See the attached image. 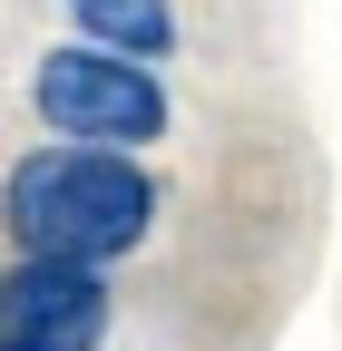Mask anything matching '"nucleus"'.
Listing matches in <instances>:
<instances>
[{
    "instance_id": "f257e3e1",
    "label": "nucleus",
    "mask_w": 342,
    "mask_h": 351,
    "mask_svg": "<svg viewBox=\"0 0 342 351\" xmlns=\"http://www.w3.org/2000/svg\"><path fill=\"white\" fill-rule=\"evenodd\" d=\"M166 186L147 176V156L117 147H30L10 176H0V234L10 254H49V263H127L157 234Z\"/></svg>"
},
{
    "instance_id": "f03ea898",
    "label": "nucleus",
    "mask_w": 342,
    "mask_h": 351,
    "mask_svg": "<svg viewBox=\"0 0 342 351\" xmlns=\"http://www.w3.org/2000/svg\"><path fill=\"white\" fill-rule=\"evenodd\" d=\"M30 108H39V127H49L59 147H117V156H147V147H166V127H176L166 78L147 59L89 49V39H59V49L30 69Z\"/></svg>"
},
{
    "instance_id": "7ed1b4c3",
    "label": "nucleus",
    "mask_w": 342,
    "mask_h": 351,
    "mask_svg": "<svg viewBox=\"0 0 342 351\" xmlns=\"http://www.w3.org/2000/svg\"><path fill=\"white\" fill-rule=\"evenodd\" d=\"M117 293L98 263L10 254L0 263V351H108Z\"/></svg>"
},
{
    "instance_id": "20e7f679",
    "label": "nucleus",
    "mask_w": 342,
    "mask_h": 351,
    "mask_svg": "<svg viewBox=\"0 0 342 351\" xmlns=\"http://www.w3.org/2000/svg\"><path fill=\"white\" fill-rule=\"evenodd\" d=\"M69 39L108 59H176V0H69Z\"/></svg>"
}]
</instances>
